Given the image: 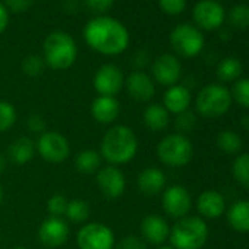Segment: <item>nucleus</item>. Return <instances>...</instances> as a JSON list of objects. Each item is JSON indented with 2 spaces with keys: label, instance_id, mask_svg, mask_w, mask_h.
Returning a JSON list of instances; mask_svg holds the SVG:
<instances>
[{
  "label": "nucleus",
  "instance_id": "obj_1",
  "mask_svg": "<svg viewBox=\"0 0 249 249\" xmlns=\"http://www.w3.org/2000/svg\"><path fill=\"white\" fill-rule=\"evenodd\" d=\"M82 37L89 49L104 56L122 54L131 41L128 28L108 15L89 19L82 30Z\"/></svg>",
  "mask_w": 249,
  "mask_h": 249
},
{
  "label": "nucleus",
  "instance_id": "obj_2",
  "mask_svg": "<svg viewBox=\"0 0 249 249\" xmlns=\"http://www.w3.org/2000/svg\"><path fill=\"white\" fill-rule=\"evenodd\" d=\"M138 137L126 124H114L101 138L100 156L107 164L122 166L134 160L138 154Z\"/></svg>",
  "mask_w": 249,
  "mask_h": 249
},
{
  "label": "nucleus",
  "instance_id": "obj_3",
  "mask_svg": "<svg viewBox=\"0 0 249 249\" xmlns=\"http://www.w3.org/2000/svg\"><path fill=\"white\" fill-rule=\"evenodd\" d=\"M78 57V46L65 31L50 33L43 43V60L53 71L69 69Z\"/></svg>",
  "mask_w": 249,
  "mask_h": 249
},
{
  "label": "nucleus",
  "instance_id": "obj_4",
  "mask_svg": "<svg viewBox=\"0 0 249 249\" xmlns=\"http://www.w3.org/2000/svg\"><path fill=\"white\" fill-rule=\"evenodd\" d=\"M175 249H201L208 239V227L199 217H183L170 229L169 236Z\"/></svg>",
  "mask_w": 249,
  "mask_h": 249
},
{
  "label": "nucleus",
  "instance_id": "obj_5",
  "mask_svg": "<svg viewBox=\"0 0 249 249\" xmlns=\"http://www.w3.org/2000/svg\"><path fill=\"white\" fill-rule=\"evenodd\" d=\"M194 156L192 142L186 135L182 134H169L157 145L159 160L170 167H183L186 166Z\"/></svg>",
  "mask_w": 249,
  "mask_h": 249
},
{
  "label": "nucleus",
  "instance_id": "obj_6",
  "mask_svg": "<svg viewBox=\"0 0 249 249\" xmlns=\"http://www.w3.org/2000/svg\"><path fill=\"white\" fill-rule=\"evenodd\" d=\"M195 104L201 116L214 119L224 114L230 108L231 94L221 84H210L198 92Z\"/></svg>",
  "mask_w": 249,
  "mask_h": 249
},
{
  "label": "nucleus",
  "instance_id": "obj_7",
  "mask_svg": "<svg viewBox=\"0 0 249 249\" xmlns=\"http://www.w3.org/2000/svg\"><path fill=\"white\" fill-rule=\"evenodd\" d=\"M170 46L173 52L185 59L198 56L205 46V38L201 30L192 24H179L170 33Z\"/></svg>",
  "mask_w": 249,
  "mask_h": 249
},
{
  "label": "nucleus",
  "instance_id": "obj_8",
  "mask_svg": "<svg viewBox=\"0 0 249 249\" xmlns=\"http://www.w3.org/2000/svg\"><path fill=\"white\" fill-rule=\"evenodd\" d=\"M79 249H114L116 237L113 230L100 221L85 223L76 233Z\"/></svg>",
  "mask_w": 249,
  "mask_h": 249
},
{
  "label": "nucleus",
  "instance_id": "obj_9",
  "mask_svg": "<svg viewBox=\"0 0 249 249\" xmlns=\"http://www.w3.org/2000/svg\"><path fill=\"white\" fill-rule=\"evenodd\" d=\"M38 156L52 164L63 163L71 156V144L65 135L56 131H46L36 142Z\"/></svg>",
  "mask_w": 249,
  "mask_h": 249
},
{
  "label": "nucleus",
  "instance_id": "obj_10",
  "mask_svg": "<svg viewBox=\"0 0 249 249\" xmlns=\"http://www.w3.org/2000/svg\"><path fill=\"white\" fill-rule=\"evenodd\" d=\"M192 19L201 31H217L226 21V11L218 0H199L192 9Z\"/></svg>",
  "mask_w": 249,
  "mask_h": 249
},
{
  "label": "nucleus",
  "instance_id": "obj_11",
  "mask_svg": "<svg viewBox=\"0 0 249 249\" xmlns=\"http://www.w3.org/2000/svg\"><path fill=\"white\" fill-rule=\"evenodd\" d=\"M124 85V75L122 69L113 63L101 65L92 78V87L98 95L116 97Z\"/></svg>",
  "mask_w": 249,
  "mask_h": 249
},
{
  "label": "nucleus",
  "instance_id": "obj_12",
  "mask_svg": "<svg viewBox=\"0 0 249 249\" xmlns=\"http://www.w3.org/2000/svg\"><path fill=\"white\" fill-rule=\"evenodd\" d=\"M95 183L107 199H117L126 189V178L117 166H101L95 175Z\"/></svg>",
  "mask_w": 249,
  "mask_h": 249
},
{
  "label": "nucleus",
  "instance_id": "obj_13",
  "mask_svg": "<svg viewBox=\"0 0 249 249\" xmlns=\"http://www.w3.org/2000/svg\"><path fill=\"white\" fill-rule=\"evenodd\" d=\"M161 205L164 213L176 220L188 215L192 207V198L188 189L182 185H172L163 191Z\"/></svg>",
  "mask_w": 249,
  "mask_h": 249
},
{
  "label": "nucleus",
  "instance_id": "obj_14",
  "mask_svg": "<svg viewBox=\"0 0 249 249\" xmlns=\"http://www.w3.org/2000/svg\"><path fill=\"white\" fill-rule=\"evenodd\" d=\"M71 227L62 217H47L38 227V240L49 249L63 246L69 239Z\"/></svg>",
  "mask_w": 249,
  "mask_h": 249
},
{
  "label": "nucleus",
  "instance_id": "obj_15",
  "mask_svg": "<svg viewBox=\"0 0 249 249\" xmlns=\"http://www.w3.org/2000/svg\"><path fill=\"white\" fill-rule=\"evenodd\" d=\"M180 76H182V65L175 54L163 53L154 59L151 65V78L157 84L169 88L172 85H176Z\"/></svg>",
  "mask_w": 249,
  "mask_h": 249
},
{
  "label": "nucleus",
  "instance_id": "obj_16",
  "mask_svg": "<svg viewBox=\"0 0 249 249\" xmlns=\"http://www.w3.org/2000/svg\"><path fill=\"white\" fill-rule=\"evenodd\" d=\"M128 95L138 103H148L156 94L154 79L144 71H134L124 76V85Z\"/></svg>",
  "mask_w": 249,
  "mask_h": 249
},
{
  "label": "nucleus",
  "instance_id": "obj_17",
  "mask_svg": "<svg viewBox=\"0 0 249 249\" xmlns=\"http://www.w3.org/2000/svg\"><path fill=\"white\" fill-rule=\"evenodd\" d=\"M141 237L151 245L161 246L170 236V226L164 217L159 214H148L141 221Z\"/></svg>",
  "mask_w": 249,
  "mask_h": 249
},
{
  "label": "nucleus",
  "instance_id": "obj_18",
  "mask_svg": "<svg viewBox=\"0 0 249 249\" xmlns=\"http://www.w3.org/2000/svg\"><path fill=\"white\" fill-rule=\"evenodd\" d=\"M120 114V103L116 97L98 95L91 103V116L101 124L113 123Z\"/></svg>",
  "mask_w": 249,
  "mask_h": 249
},
{
  "label": "nucleus",
  "instance_id": "obj_19",
  "mask_svg": "<svg viewBox=\"0 0 249 249\" xmlns=\"http://www.w3.org/2000/svg\"><path fill=\"white\" fill-rule=\"evenodd\" d=\"M137 185L140 192L144 195L153 196L164 191L166 186V175L159 167H145L142 172H140Z\"/></svg>",
  "mask_w": 249,
  "mask_h": 249
},
{
  "label": "nucleus",
  "instance_id": "obj_20",
  "mask_svg": "<svg viewBox=\"0 0 249 249\" xmlns=\"http://www.w3.org/2000/svg\"><path fill=\"white\" fill-rule=\"evenodd\" d=\"M191 91L185 85H172L166 89L163 95V106L169 113L180 114L188 110L191 104Z\"/></svg>",
  "mask_w": 249,
  "mask_h": 249
},
{
  "label": "nucleus",
  "instance_id": "obj_21",
  "mask_svg": "<svg viewBox=\"0 0 249 249\" xmlns=\"http://www.w3.org/2000/svg\"><path fill=\"white\" fill-rule=\"evenodd\" d=\"M196 208L202 217L207 218H217L226 210L224 198L217 191H204L196 201Z\"/></svg>",
  "mask_w": 249,
  "mask_h": 249
},
{
  "label": "nucleus",
  "instance_id": "obj_22",
  "mask_svg": "<svg viewBox=\"0 0 249 249\" xmlns=\"http://www.w3.org/2000/svg\"><path fill=\"white\" fill-rule=\"evenodd\" d=\"M37 153L36 141L30 137H19L8 148V160L17 166L30 163Z\"/></svg>",
  "mask_w": 249,
  "mask_h": 249
},
{
  "label": "nucleus",
  "instance_id": "obj_23",
  "mask_svg": "<svg viewBox=\"0 0 249 249\" xmlns=\"http://www.w3.org/2000/svg\"><path fill=\"white\" fill-rule=\"evenodd\" d=\"M142 120L144 124L153 132H161L169 126L170 122V113L164 108L163 104H150L145 107L142 113Z\"/></svg>",
  "mask_w": 249,
  "mask_h": 249
},
{
  "label": "nucleus",
  "instance_id": "obj_24",
  "mask_svg": "<svg viewBox=\"0 0 249 249\" xmlns=\"http://www.w3.org/2000/svg\"><path fill=\"white\" fill-rule=\"evenodd\" d=\"M229 224L237 231H249V199L234 202L227 211Z\"/></svg>",
  "mask_w": 249,
  "mask_h": 249
},
{
  "label": "nucleus",
  "instance_id": "obj_25",
  "mask_svg": "<svg viewBox=\"0 0 249 249\" xmlns=\"http://www.w3.org/2000/svg\"><path fill=\"white\" fill-rule=\"evenodd\" d=\"M101 163H103V159H101L100 153L95 150H91V148L81 150L75 156V169L82 175L97 173L101 167Z\"/></svg>",
  "mask_w": 249,
  "mask_h": 249
},
{
  "label": "nucleus",
  "instance_id": "obj_26",
  "mask_svg": "<svg viewBox=\"0 0 249 249\" xmlns=\"http://www.w3.org/2000/svg\"><path fill=\"white\" fill-rule=\"evenodd\" d=\"M242 62L236 57H224L217 66V78L223 82L236 81L242 75Z\"/></svg>",
  "mask_w": 249,
  "mask_h": 249
},
{
  "label": "nucleus",
  "instance_id": "obj_27",
  "mask_svg": "<svg viewBox=\"0 0 249 249\" xmlns=\"http://www.w3.org/2000/svg\"><path fill=\"white\" fill-rule=\"evenodd\" d=\"M89 214H91V207H89L88 201L76 198V199L69 201L65 217L69 221L79 224V223H85L89 218Z\"/></svg>",
  "mask_w": 249,
  "mask_h": 249
},
{
  "label": "nucleus",
  "instance_id": "obj_28",
  "mask_svg": "<svg viewBox=\"0 0 249 249\" xmlns=\"http://www.w3.org/2000/svg\"><path fill=\"white\" fill-rule=\"evenodd\" d=\"M217 147L226 154H237L242 150V138L233 131H223L217 137Z\"/></svg>",
  "mask_w": 249,
  "mask_h": 249
},
{
  "label": "nucleus",
  "instance_id": "obj_29",
  "mask_svg": "<svg viewBox=\"0 0 249 249\" xmlns=\"http://www.w3.org/2000/svg\"><path fill=\"white\" fill-rule=\"evenodd\" d=\"M17 119L18 114L14 104L6 100H0V134L11 131L17 123Z\"/></svg>",
  "mask_w": 249,
  "mask_h": 249
},
{
  "label": "nucleus",
  "instance_id": "obj_30",
  "mask_svg": "<svg viewBox=\"0 0 249 249\" xmlns=\"http://www.w3.org/2000/svg\"><path fill=\"white\" fill-rule=\"evenodd\" d=\"M231 172L239 185L249 188V153L236 157V160L233 161Z\"/></svg>",
  "mask_w": 249,
  "mask_h": 249
},
{
  "label": "nucleus",
  "instance_id": "obj_31",
  "mask_svg": "<svg viewBox=\"0 0 249 249\" xmlns=\"http://www.w3.org/2000/svg\"><path fill=\"white\" fill-rule=\"evenodd\" d=\"M229 22L236 30L249 28V5H234L229 12Z\"/></svg>",
  "mask_w": 249,
  "mask_h": 249
},
{
  "label": "nucleus",
  "instance_id": "obj_32",
  "mask_svg": "<svg viewBox=\"0 0 249 249\" xmlns=\"http://www.w3.org/2000/svg\"><path fill=\"white\" fill-rule=\"evenodd\" d=\"M46 68V63L43 60V56H37V54H30L27 56L22 63H21V69L22 72L27 75V76H31V78H36V76H40L43 73Z\"/></svg>",
  "mask_w": 249,
  "mask_h": 249
},
{
  "label": "nucleus",
  "instance_id": "obj_33",
  "mask_svg": "<svg viewBox=\"0 0 249 249\" xmlns=\"http://www.w3.org/2000/svg\"><path fill=\"white\" fill-rule=\"evenodd\" d=\"M231 97L237 101V104H240L245 108H249V79L248 78H242L234 82L233 89H231Z\"/></svg>",
  "mask_w": 249,
  "mask_h": 249
},
{
  "label": "nucleus",
  "instance_id": "obj_34",
  "mask_svg": "<svg viewBox=\"0 0 249 249\" xmlns=\"http://www.w3.org/2000/svg\"><path fill=\"white\" fill-rule=\"evenodd\" d=\"M68 204L69 199L65 195L56 194L53 195L49 201H47V211L50 214V217H65L66 210H68Z\"/></svg>",
  "mask_w": 249,
  "mask_h": 249
},
{
  "label": "nucleus",
  "instance_id": "obj_35",
  "mask_svg": "<svg viewBox=\"0 0 249 249\" xmlns=\"http://www.w3.org/2000/svg\"><path fill=\"white\" fill-rule=\"evenodd\" d=\"M175 126L178 129V134H188V132H192L194 128L196 126V117L194 113L191 111H183L180 114H176V119H175Z\"/></svg>",
  "mask_w": 249,
  "mask_h": 249
},
{
  "label": "nucleus",
  "instance_id": "obj_36",
  "mask_svg": "<svg viewBox=\"0 0 249 249\" xmlns=\"http://www.w3.org/2000/svg\"><path fill=\"white\" fill-rule=\"evenodd\" d=\"M159 6L164 14L176 17L186 9V0H159Z\"/></svg>",
  "mask_w": 249,
  "mask_h": 249
},
{
  "label": "nucleus",
  "instance_id": "obj_37",
  "mask_svg": "<svg viewBox=\"0 0 249 249\" xmlns=\"http://www.w3.org/2000/svg\"><path fill=\"white\" fill-rule=\"evenodd\" d=\"M84 3L89 12L95 14V17H100L106 15L113 8L114 0H84Z\"/></svg>",
  "mask_w": 249,
  "mask_h": 249
},
{
  "label": "nucleus",
  "instance_id": "obj_38",
  "mask_svg": "<svg viewBox=\"0 0 249 249\" xmlns=\"http://www.w3.org/2000/svg\"><path fill=\"white\" fill-rule=\"evenodd\" d=\"M147 242L137 234H128L123 236L119 243H117V249H147Z\"/></svg>",
  "mask_w": 249,
  "mask_h": 249
},
{
  "label": "nucleus",
  "instance_id": "obj_39",
  "mask_svg": "<svg viewBox=\"0 0 249 249\" xmlns=\"http://www.w3.org/2000/svg\"><path fill=\"white\" fill-rule=\"evenodd\" d=\"M34 2L36 0H3V5L9 12L24 14L34 5Z\"/></svg>",
  "mask_w": 249,
  "mask_h": 249
},
{
  "label": "nucleus",
  "instance_id": "obj_40",
  "mask_svg": "<svg viewBox=\"0 0 249 249\" xmlns=\"http://www.w3.org/2000/svg\"><path fill=\"white\" fill-rule=\"evenodd\" d=\"M27 126H28V129L33 132V134H38V135H41V134H44L46 132V120H44V117L41 116V114H38V113H34V114H31L30 117H28V120H27Z\"/></svg>",
  "mask_w": 249,
  "mask_h": 249
},
{
  "label": "nucleus",
  "instance_id": "obj_41",
  "mask_svg": "<svg viewBox=\"0 0 249 249\" xmlns=\"http://www.w3.org/2000/svg\"><path fill=\"white\" fill-rule=\"evenodd\" d=\"M8 24H9V11L2 2H0V34L5 33V30L8 28Z\"/></svg>",
  "mask_w": 249,
  "mask_h": 249
},
{
  "label": "nucleus",
  "instance_id": "obj_42",
  "mask_svg": "<svg viewBox=\"0 0 249 249\" xmlns=\"http://www.w3.org/2000/svg\"><path fill=\"white\" fill-rule=\"evenodd\" d=\"M6 164H8V159L5 154L0 153V175H2L6 170Z\"/></svg>",
  "mask_w": 249,
  "mask_h": 249
},
{
  "label": "nucleus",
  "instance_id": "obj_43",
  "mask_svg": "<svg viewBox=\"0 0 249 249\" xmlns=\"http://www.w3.org/2000/svg\"><path fill=\"white\" fill-rule=\"evenodd\" d=\"M240 124H242V128H243L245 131L249 132V116H243V117L240 119Z\"/></svg>",
  "mask_w": 249,
  "mask_h": 249
},
{
  "label": "nucleus",
  "instance_id": "obj_44",
  "mask_svg": "<svg viewBox=\"0 0 249 249\" xmlns=\"http://www.w3.org/2000/svg\"><path fill=\"white\" fill-rule=\"evenodd\" d=\"M2 201H3V188L0 185V205H2Z\"/></svg>",
  "mask_w": 249,
  "mask_h": 249
},
{
  "label": "nucleus",
  "instance_id": "obj_45",
  "mask_svg": "<svg viewBox=\"0 0 249 249\" xmlns=\"http://www.w3.org/2000/svg\"><path fill=\"white\" fill-rule=\"evenodd\" d=\"M157 249H175V248H173L172 245H170V246H164V245H161V246H159Z\"/></svg>",
  "mask_w": 249,
  "mask_h": 249
},
{
  "label": "nucleus",
  "instance_id": "obj_46",
  "mask_svg": "<svg viewBox=\"0 0 249 249\" xmlns=\"http://www.w3.org/2000/svg\"><path fill=\"white\" fill-rule=\"evenodd\" d=\"M12 249H27V248H24V246H17V248H12Z\"/></svg>",
  "mask_w": 249,
  "mask_h": 249
}]
</instances>
